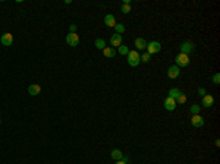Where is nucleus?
Returning a JSON list of instances; mask_svg holds the SVG:
<instances>
[{
  "instance_id": "2",
  "label": "nucleus",
  "mask_w": 220,
  "mask_h": 164,
  "mask_svg": "<svg viewBox=\"0 0 220 164\" xmlns=\"http://www.w3.org/2000/svg\"><path fill=\"white\" fill-rule=\"evenodd\" d=\"M190 65V57L188 54H184V53H180L176 56V66L178 67H185Z\"/></svg>"
},
{
  "instance_id": "22",
  "label": "nucleus",
  "mask_w": 220,
  "mask_h": 164,
  "mask_svg": "<svg viewBox=\"0 0 220 164\" xmlns=\"http://www.w3.org/2000/svg\"><path fill=\"white\" fill-rule=\"evenodd\" d=\"M186 101V97H185V94H180L179 97L176 98V104H184Z\"/></svg>"
},
{
  "instance_id": "20",
  "label": "nucleus",
  "mask_w": 220,
  "mask_h": 164,
  "mask_svg": "<svg viewBox=\"0 0 220 164\" xmlns=\"http://www.w3.org/2000/svg\"><path fill=\"white\" fill-rule=\"evenodd\" d=\"M200 108H201L200 104H192L191 106V113L192 114H200Z\"/></svg>"
},
{
  "instance_id": "1",
  "label": "nucleus",
  "mask_w": 220,
  "mask_h": 164,
  "mask_svg": "<svg viewBox=\"0 0 220 164\" xmlns=\"http://www.w3.org/2000/svg\"><path fill=\"white\" fill-rule=\"evenodd\" d=\"M128 65L129 66H132V67H135V66H138L139 63H141V56H139V53L137 50H132V51H129L128 54Z\"/></svg>"
},
{
  "instance_id": "26",
  "label": "nucleus",
  "mask_w": 220,
  "mask_h": 164,
  "mask_svg": "<svg viewBox=\"0 0 220 164\" xmlns=\"http://www.w3.org/2000/svg\"><path fill=\"white\" fill-rule=\"evenodd\" d=\"M75 31H77V25H69V32L75 34Z\"/></svg>"
},
{
  "instance_id": "4",
  "label": "nucleus",
  "mask_w": 220,
  "mask_h": 164,
  "mask_svg": "<svg viewBox=\"0 0 220 164\" xmlns=\"http://www.w3.org/2000/svg\"><path fill=\"white\" fill-rule=\"evenodd\" d=\"M66 43H68V46L77 47L78 44H79V37H78L77 34H72V32H69V34L66 35Z\"/></svg>"
},
{
  "instance_id": "12",
  "label": "nucleus",
  "mask_w": 220,
  "mask_h": 164,
  "mask_svg": "<svg viewBox=\"0 0 220 164\" xmlns=\"http://www.w3.org/2000/svg\"><path fill=\"white\" fill-rule=\"evenodd\" d=\"M213 104H214V98L211 97V95H204V97H203L201 106H204V107H211Z\"/></svg>"
},
{
  "instance_id": "11",
  "label": "nucleus",
  "mask_w": 220,
  "mask_h": 164,
  "mask_svg": "<svg viewBox=\"0 0 220 164\" xmlns=\"http://www.w3.org/2000/svg\"><path fill=\"white\" fill-rule=\"evenodd\" d=\"M40 92H41V87L37 85V84H32V85L28 87V94H30V95H38Z\"/></svg>"
},
{
  "instance_id": "13",
  "label": "nucleus",
  "mask_w": 220,
  "mask_h": 164,
  "mask_svg": "<svg viewBox=\"0 0 220 164\" xmlns=\"http://www.w3.org/2000/svg\"><path fill=\"white\" fill-rule=\"evenodd\" d=\"M135 47H137L138 50H145V48H147V41L139 37V38L135 40Z\"/></svg>"
},
{
  "instance_id": "21",
  "label": "nucleus",
  "mask_w": 220,
  "mask_h": 164,
  "mask_svg": "<svg viewBox=\"0 0 220 164\" xmlns=\"http://www.w3.org/2000/svg\"><path fill=\"white\" fill-rule=\"evenodd\" d=\"M118 51H119V54H122V56H126V54L129 53V48H128L126 46H120Z\"/></svg>"
},
{
  "instance_id": "9",
  "label": "nucleus",
  "mask_w": 220,
  "mask_h": 164,
  "mask_svg": "<svg viewBox=\"0 0 220 164\" xmlns=\"http://www.w3.org/2000/svg\"><path fill=\"white\" fill-rule=\"evenodd\" d=\"M0 43H2L3 46H12V43H13V35H12V34H9V32H6V34H3V35H2V38H0Z\"/></svg>"
},
{
  "instance_id": "25",
  "label": "nucleus",
  "mask_w": 220,
  "mask_h": 164,
  "mask_svg": "<svg viewBox=\"0 0 220 164\" xmlns=\"http://www.w3.org/2000/svg\"><path fill=\"white\" fill-rule=\"evenodd\" d=\"M122 12L123 13H129L131 12V5H122Z\"/></svg>"
},
{
  "instance_id": "19",
  "label": "nucleus",
  "mask_w": 220,
  "mask_h": 164,
  "mask_svg": "<svg viewBox=\"0 0 220 164\" xmlns=\"http://www.w3.org/2000/svg\"><path fill=\"white\" fill-rule=\"evenodd\" d=\"M115 30H116V34H123L125 32V25L123 24H116Z\"/></svg>"
},
{
  "instance_id": "18",
  "label": "nucleus",
  "mask_w": 220,
  "mask_h": 164,
  "mask_svg": "<svg viewBox=\"0 0 220 164\" xmlns=\"http://www.w3.org/2000/svg\"><path fill=\"white\" fill-rule=\"evenodd\" d=\"M94 44H96V47H97L98 50H104V48H106V41L101 40V38H97Z\"/></svg>"
},
{
  "instance_id": "5",
  "label": "nucleus",
  "mask_w": 220,
  "mask_h": 164,
  "mask_svg": "<svg viewBox=\"0 0 220 164\" xmlns=\"http://www.w3.org/2000/svg\"><path fill=\"white\" fill-rule=\"evenodd\" d=\"M179 48H180V53H184V54H190V53L194 51V44H192L191 41H185V43L180 44Z\"/></svg>"
},
{
  "instance_id": "7",
  "label": "nucleus",
  "mask_w": 220,
  "mask_h": 164,
  "mask_svg": "<svg viewBox=\"0 0 220 164\" xmlns=\"http://www.w3.org/2000/svg\"><path fill=\"white\" fill-rule=\"evenodd\" d=\"M179 73H180V69L176 65H173V66H170L167 69V76L172 78V79H176V78L179 76Z\"/></svg>"
},
{
  "instance_id": "6",
  "label": "nucleus",
  "mask_w": 220,
  "mask_h": 164,
  "mask_svg": "<svg viewBox=\"0 0 220 164\" xmlns=\"http://www.w3.org/2000/svg\"><path fill=\"white\" fill-rule=\"evenodd\" d=\"M191 123H192V126L194 128H203L204 126V119L201 117L200 114H192V117H191Z\"/></svg>"
},
{
  "instance_id": "15",
  "label": "nucleus",
  "mask_w": 220,
  "mask_h": 164,
  "mask_svg": "<svg viewBox=\"0 0 220 164\" xmlns=\"http://www.w3.org/2000/svg\"><path fill=\"white\" fill-rule=\"evenodd\" d=\"M103 54L106 57H115L116 56V50H115L113 47H106V48L103 50Z\"/></svg>"
},
{
  "instance_id": "10",
  "label": "nucleus",
  "mask_w": 220,
  "mask_h": 164,
  "mask_svg": "<svg viewBox=\"0 0 220 164\" xmlns=\"http://www.w3.org/2000/svg\"><path fill=\"white\" fill-rule=\"evenodd\" d=\"M110 44H112V47H120L122 46V35H120V34H115V35H112V38H110Z\"/></svg>"
},
{
  "instance_id": "28",
  "label": "nucleus",
  "mask_w": 220,
  "mask_h": 164,
  "mask_svg": "<svg viewBox=\"0 0 220 164\" xmlns=\"http://www.w3.org/2000/svg\"><path fill=\"white\" fill-rule=\"evenodd\" d=\"M116 164H128V163H125V161H122V160H119V161H116Z\"/></svg>"
},
{
  "instance_id": "3",
  "label": "nucleus",
  "mask_w": 220,
  "mask_h": 164,
  "mask_svg": "<svg viewBox=\"0 0 220 164\" xmlns=\"http://www.w3.org/2000/svg\"><path fill=\"white\" fill-rule=\"evenodd\" d=\"M147 50H148V54H156L161 50V44L159 41H151V43H147Z\"/></svg>"
},
{
  "instance_id": "23",
  "label": "nucleus",
  "mask_w": 220,
  "mask_h": 164,
  "mask_svg": "<svg viewBox=\"0 0 220 164\" xmlns=\"http://www.w3.org/2000/svg\"><path fill=\"white\" fill-rule=\"evenodd\" d=\"M150 59H151V56H150L148 53H145V54H143V56H141V62H144V63H148Z\"/></svg>"
},
{
  "instance_id": "8",
  "label": "nucleus",
  "mask_w": 220,
  "mask_h": 164,
  "mask_svg": "<svg viewBox=\"0 0 220 164\" xmlns=\"http://www.w3.org/2000/svg\"><path fill=\"white\" fill-rule=\"evenodd\" d=\"M164 108H166L167 112H173L175 108H176V100L167 97L164 100Z\"/></svg>"
},
{
  "instance_id": "24",
  "label": "nucleus",
  "mask_w": 220,
  "mask_h": 164,
  "mask_svg": "<svg viewBox=\"0 0 220 164\" xmlns=\"http://www.w3.org/2000/svg\"><path fill=\"white\" fill-rule=\"evenodd\" d=\"M211 79H213V82H214L216 85H219V84H220V73H214Z\"/></svg>"
},
{
  "instance_id": "16",
  "label": "nucleus",
  "mask_w": 220,
  "mask_h": 164,
  "mask_svg": "<svg viewBox=\"0 0 220 164\" xmlns=\"http://www.w3.org/2000/svg\"><path fill=\"white\" fill-rule=\"evenodd\" d=\"M167 94H169L170 98L176 100V98H178L180 94H182V91H180V89H178V88H172V89H169V92H167Z\"/></svg>"
},
{
  "instance_id": "27",
  "label": "nucleus",
  "mask_w": 220,
  "mask_h": 164,
  "mask_svg": "<svg viewBox=\"0 0 220 164\" xmlns=\"http://www.w3.org/2000/svg\"><path fill=\"white\" fill-rule=\"evenodd\" d=\"M198 94H201V95L204 97V95H205V89H204V88H198Z\"/></svg>"
},
{
  "instance_id": "17",
  "label": "nucleus",
  "mask_w": 220,
  "mask_h": 164,
  "mask_svg": "<svg viewBox=\"0 0 220 164\" xmlns=\"http://www.w3.org/2000/svg\"><path fill=\"white\" fill-rule=\"evenodd\" d=\"M123 157V153L120 151V149H113L112 151V158L116 160V161H119V160H122Z\"/></svg>"
},
{
  "instance_id": "14",
  "label": "nucleus",
  "mask_w": 220,
  "mask_h": 164,
  "mask_svg": "<svg viewBox=\"0 0 220 164\" xmlns=\"http://www.w3.org/2000/svg\"><path fill=\"white\" fill-rule=\"evenodd\" d=\"M104 24H106L107 26H115V25H116V19H115V16H113L112 13L106 15V18H104Z\"/></svg>"
}]
</instances>
